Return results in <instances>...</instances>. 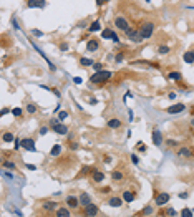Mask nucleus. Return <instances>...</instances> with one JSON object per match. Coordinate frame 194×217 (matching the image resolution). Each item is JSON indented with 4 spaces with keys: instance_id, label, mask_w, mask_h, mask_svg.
Here are the masks:
<instances>
[{
    "instance_id": "f257e3e1",
    "label": "nucleus",
    "mask_w": 194,
    "mask_h": 217,
    "mask_svg": "<svg viewBox=\"0 0 194 217\" xmlns=\"http://www.w3.org/2000/svg\"><path fill=\"white\" fill-rule=\"evenodd\" d=\"M110 78H111V71H108V70H101V71H96L95 75L90 76V81H91V83H95V85H101V83H106Z\"/></svg>"
},
{
    "instance_id": "f03ea898",
    "label": "nucleus",
    "mask_w": 194,
    "mask_h": 217,
    "mask_svg": "<svg viewBox=\"0 0 194 217\" xmlns=\"http://www.w3.org/2000/svg\"><path fill=\"white\" fill-rule=\"evenodd\" d=\"M139 33H141V37L145 38V40L146 38H151L153 33H154V23H153V22H145V23H141Z\"/></svg>"
},
{
    "instance_id": "7ed1b4c3",
    "label": "nucleus",
    "mask_w": 194,
    "mask_h": 217,
    "mask_svg": "<svg viewBox=\"0 0 194 217\" xmlns=\"http://www.w3.org/2000/svg\"><path fill=\"white\" fill-rule=\"evenodd\" d=\"M169 199H171V196L168 192H158L154 196V204L158 207H163V206H166L169 202Z\"/></svg>"
},
{
    "instance_id": "20e7f679",
    "label": "nucleus",
    "mask_w": 194,
    "mask_h": 217,
    "mask_svg": "<svg viewBox=\"0 0 194 217\" xmlns=\"http://www.w3.org/2000/svg\"><path fill=\"white\" fill-rule=\"evenodd\" d=\"M125 33H126V37L129 38V40H131V42H135V43H141V42H143V40H145V38L141 37V33H139V30H133V28H128L126 32H125Z\"/></svg>"
},
{
    "instance_id": "39448f33",
    "label": "nucleus",
    "mask_w": 194,
    "mask_h": 217,
    "mask_svg": "<svg viewBox=\"0 0 194 217\" xmlns=\"http://www.w3.org/2000/svg\"><path fill=\"white\" fill-rule=\"evenodd\" d=\"M22 148L25 151H30V152H37V148H35V141L32 138H23L22 139Z\"/></svg>"
},
{
    "instance_id": "423d86ee",
    "label": "nucleus",
    "mask_w": 194,
    "mask_h": 217,
    "mask_svg": "<svg viewBox=\"0 0 194 217\" xmlns=\"http://www.w3.org/2000/svg\"><path fill=\"white\" fill-rule=\"evenodd\" d=\"M151 139H153V144L154 146H161L163 144V133L159 131L158 128H154L153 133H151Z\"/></svg>"
},
{
    "instance_id": "0eeeda50",
    "label": "nucleus",
    "mask_w": 194,
    "mask_h": 217,
    "mask_svg": "<svg viewBox=\"0 0 194 217\" xmlns=\"http://www.w3.org/2000/svg\"><path fill=\"white\" fill-rule=\"evenodd\" d=\"M115 25H116L119 30H123V32H126L129 28V23H128V20L125 17H121V15H118L116 18H115Z\"/></svg>"
},
{
    "instance_id": "6e6552de",
    "label": "nucleus",
    "mask_w": 194,
    "mask_h": 217,
    "mask_svg": "<svg viewBox=\"0 0 194 217\" xmlns=\"http://www.w3.org/2000/svg\"><path fill=\"white\" fill-rule=\"evenodd\" d=\"M184 109H186L184 103H176V104H173V106L168 108V113L169 114H179V113H183Z\"/></svg>"
},
{
    "instance_id": "1a4fd4ad",
    "label": "nucleus",
    "mask_w": 194,
    "mask_h": 217,
    "mask_svg": "<svg viewBox=\"0 0 194 217\" xmlns=\"http://www.w3.org/2000/svg\"><path fill=\"white\" fill-rule=\"evenodd\" d=\"M123 201H125V199L123 197H119V196H111V197L108 199V206H110V207H121V206H123Z\"/></svg>"
},
{
    "instance_id": "9d476101",
    "label": "nucleus",
    "mask_w": 194,
    "mask_h": 217,
    "mask_svg": "<svg viewBox=\"0 0 194 217\" xmlns=\"http://www.w3.org/2000/svg\"><path fill=\"white\" fill-rule=\"evenodd\" d=\"M91 179L95 181L96 184L103 182V181H105V172H101L100 169H93L91 171Z\"/></svg>"
},
{
    "instance_id": "9b49d317",
    "label": "nucleus",
    "mask_w": 194,
    "mask_h": 217,
    "mask_svg": "<svg viewBox=\"0 0 194 217\" xmlns=\"http://www.w3.org/2000/svg\"><path fill=\"white\" fill-rule=\"evenodd\" d=\"M27 7L28 9H43L45 0H27Z\"/></svg>"
},
{
    "instance_id": "f8f14e48",
    "label": "nucleus",
    "mask_w": 194,
    "mask_h": 217,
    "mask_svg": "<svg viewBox=\"0 0 194 217\" xmlns=\"http://www.w3.org/2000/svg\"><path fill=\"white\" fill-rule=\"evenodd\" d=\"M98 212H100V209H98V206H95V204H88L86 207H85V212H83V214H85V216H96Z\"/></svg>"
},
{
    "instance_id": "ddd939ff",
    "label": "nucleus",
    "mask_w": 194,
    "mask_h": 217,
    "mask_svg": "<svg viewBox=\"0 0 194 217\" xmlns=\"http://www.w3.org/2000/svg\"><path fill=\"white\" fill-rule=\"evenodd\" d=\"M51 129L57 133V134H61V136L68 133V128H67V126H65L63 123H57V124H53V126H51Z\"/></svg>"
},
{
    "instance_id": "4468645a",
    "label": "nucleus",
    "mask_w": 194,
    "mask_h": 217,
    "mask_svg": "<svg viewBox=\"0 0 194 217\" xmlns=\"http://www.w3.org/2000/svg\"><path fill=\"white\" fill-rule=\"evenodd\" d=\"M67 204H68V207L70 209H78V206H80V199L75 197V196H68Z\"/></svg>"
},
{
    "instance_id": "2eb2a0df",
    "label": "nucleus",
    "mask_w": 194,
    "mask_h": 217,
    "mask_svg": "<svg viewBox=\"0 0 194 217\" xmlns=\"http://www.w3.org/2000/svg\"><path fill=\"white\" fill-rule=\"evenodd\" d=\"M98 48H100V42H98L96 38L88 40V43H86V50H88V51H96Z\"/></svg>"
},
{
    "instance_id": "dca6fc26",
    "label": "nucleus",
    "mask_w": 194,
    "mask_h": 217,
    "mask_svg": "<svg viewBox=\"0 0 194 217\" xmlns=\"http://www.w3.org/2000/svg\"><path fill=\"white\" fill-rule=\"evenodd\" d=\"M106 126L110 128V129H119V128H121V121H119L118 118H110Z\"/></svg>"
},
{
    "instance_id": "f3484780",
    "label": "nucleus",
    "mask_w": 194,
    "mask_h": 217,
    "mask_svg": "<svg viewBox=\"0 0 194 217\" xmlns=\"http://www.w3.org/2000/svg\"><path fill=\"white\" fill-rule=\"evenodd\" d=\"M178 156H179V158H191L193 152H191V149H189L187 146H183V148L178 149Z\"/></svg>"
},
{
    "instance_id": "a211bd4d",
    "label": "nucleus",
    "mask_w": 194,
    "mask_h": 217,
    "mask_svg": "<svg viewBox=\"0 0 194 217\" xmlns=\"http://www.w3.org/2000/svg\"><path fill=\"white\" fill-rule=\"evenodd\" d=\"M80 206H83V207H86L88 204H91V197L88 196L86 192H83V194H80Z\"/></svg>"
},
{
    "instance_id": "6ab92c4d",
    "label": "nucleus",
    "mask_w": 194,
    "mask_h": 217,
    "mask_svg": "<svg viewBox=\"0 0 194 217\" xmlns=\"http://www.w3.org/2000/svg\"><path fill=\"white\" fill-rule=\"evenodd\" d=\"M55 216L57 217H70L71 212H70V209H67V207H60V209L55 210Z\"/></svg>"
},
{
    "instance_id": "aec40b11",
    "label": "nucleus",
    "mask_w": 194,
    "mask_h": 217,
    "mask_svg": "<svg viewBox=\"0 0 194 217\" xmlns=\"http://www.w3.org/2000/svg\"><path fill=\"white\" fill-rule=\"evenodd\" d=\"M57 209V204L53 202V201H47V202H43V210H47V212H53Z\"/></svg>"
},
{
    "instance_id": "412c9836",
    "label": "nucleus",
    "mask_w": 194,
    "mask_h": 217,
    "mask_svg": "<svg viewBox=\"0 0 194 217\" xmlns=\"http://www.w3.org/2000/svg\"><path fill=\"white\" fill-rule=\"evenodd\" d=\"M183 60H184V63H194V51L191 50V51H186L184 55H183Z\"/></svg>"
},
{
    "instance_id": "4be33fe9",
    "label": "nucleus",
    "mask_w": 194,
    "mask_h": 217,
    "mask_svg": "<svg viewBox=\"0 0 194 217\" xmlns=\"http://www.w3.org/2000/svg\"><path fill=\"white\" fill-rule=\"evenodd\" d=\"M168 80H173V81H181L183 80V76L179 71H169L168 73Z\"/></svg>"
},
{
    "instance_id": "5701e85b",
    "label": "nucleus",
    "mask_w": 194,
    "mask_h": 217,
    "mask_svg": "<svg viewBox=\"0 0 194 217\" xmlns=\"http://www.w3.org/2000/svg\"><path fill=\"white\" fill-rule=\"evenodd\" d=\"M2 166L5 168V169H10V171H17V164L13 162V161H2Z\"/></svg>"
},
{
    "instance_id": "b1692460",
    "label": "nucleus",
    "mask_w": 194,
    "mask_h": 217,
    "mask_svg": "<svg viewBox=\"0 0 194 217\" xmlns=\"http://www.w3.org/2000/svg\"><path fill=\"white\" fill-rule=\"evenodd\" d=\"M60 152H61V144H55V146L50 149V156H51V158H57V156H60Z\"/></svg>"
},
{
    "instance_id": "393cba45",
    "label": "nucleus",
    "mask_w": 194,
    "mask_h": 217,
    "mask_svg": "<svg viewBox=\"0 0 194 217\" xmlns=\"http://www.w3.org/2000/svg\"><path fill=\"white\" fill-rule=\"evenodd\" d=\"M121 197L125 199V202H133V201H135V194H133L131 191H125V192L121 194Z\"/></svg>"
},
{
    "instance_id": "a878e982",
    "label": "nucleus",
    "mask_w": 194,
    "mask_h": 217,
    "mask_svg": "<svg viewBox=\"0 0 194 217\" xmlns=\"http://www.w3.org/2000/svg\"><path fill=\"white\" fill-rule=\"evenodd\" d=\"M25 109H27V113L28 114H35L37 111H38V106L35 103H28L27 106H25Z\"/></svg>"
},
{
    "instance_id": "bb28decb",
    "label": "nucleus",
    "mask_w": 194,
    "mask_h": 217,
    "mask_svg": "<svg viewBox=\"0 0 194 217\" xmlns=\"http://www.w3.org/2000/svg\"><path fill=\"white\" fill-rule=\"evenodd\" d=\"M93 65H95V61L91 58H85V57L80 58V66H93Z\"/></svg>"
},
{
    "instance_id": "cd10ccee",
    "label": "nucleus",
    "mask_w": 194,
    "mask_h": 217,
    "mask_svg": "<svg viewBox=\"0 0 194 217\" xmlns=\"http://www.w3.org/2000/svg\"><path fill=\"white\" fill-rule=\"evenodd\" d=\"M113 35H115V32H113L111 28H105L103 32H101V37L105 38V40H111Z\"/></svg>"
},
{
    "instance_id": "c85d7f7f",
    "label": "nucleus",
    "mask_w": 194,
    "mask_h": 217,
    "mask_svg": "<svg viewBox=\"0 0 194 217\" xmlns=\"http://www.w3.org/2000/svg\"><path fill=\"white\" fill-rule=\"evenodd\" d=\"M2 141L3 142H12V141H15V136H13L12 133H3V134H2Z\"/></svg>"
},
{
    "instance_id": "c756f323",
    "label": "nucleus",
    "mask_w": 194,
    "mask_h": 217,
    "mask_svg": "<svg viewBox=\"0 0 194 217\" xmlns=\"http://www.w3.org/2000/svg\"><path fill=\"white\" fill-rule=\"evenodd\" d=\"M169 51H171V48L168 47V45H159V47H158V53H159V55H168Z\"/></svg>"
},
{
    "instance_id": "7c9ffc66",
    "label": "nucleus",
    "mask_w": 194,
    "mask_h": 217,
    "mask_svg": "<svg viewBox=\"0 0 194 217\" xmlns=\"http://www.w3.org/2000/svg\"><path fill=\"white\" fill-rule=\"evenodd\" d=\"M111 179L113 181H121L123 179V172H121V171H113V172H111Z\"/></svg>"
},
{
    "instance_id": "2f4dec72",
    "label": "nucleus",
    "mask_w": 194,
    "mask_h": 217,
    "mask_svg": "<svg viewBox=\"0 0 194 217\" xmlns=\"http://www.w3.org/2000/svg\"><path fill=\"white\" fill-rule=\"evenodd\" d=\"M100 28H101V27H100V20H95V22H93V23L88 27V30H90V32H98Z\"/></svg>"
},
{
    "instance_id": "473e14b6",
    "label": "nucleus",
    "mask_w": 194,
    "mask_h": 217,
    "mask_svg": "<svg viewBox=\"0 0 194 217\" xmlns=\"http://www.w3.org/2000/svg\"><path fill=\"white\" fill-rule=\"evenodd\" d=\"M181 216L183 217H193L194 212L191 210V209H183V210H181Z\"/></svg>"
},
{
    "instance_id": "72a5a7b5",
    "label": "nucleus",
    "mask_w": 194,
    "mask_h": 217,
    "mask_svg": "<svg viewBox=\"0 0 194 217\" xmlns=\"http://www.w3.org/2000/svg\"><path fill=\"white\" fill-rule=\"evenodd\" d=\"M163 214H164V216H176V210L173 207H169V209H164V210H163Z\"/></svg>"
},
{
    "instance_id": "f704fd0d",
    "label": "nucleus",
    "mask_w": 194,
    "mask_h": 217,
    "mask_svg": "<svg viewBox=\"0 0 194 217\" xmlns=\"http://www.w3.org/2000/svg\"><path fill=\"white\" fill-rule=\"evenodd\" d=\"M22 113H23V111H22V108H13V109H12V114H13L15 118H20Z\"/></svg>"
},
{
    "instance_id": "c9c22d12",
    "label": "nucleus",
    "mask_w": 194,
    "mask_h": 217,
    "mask_svg": "<svg viewBox=\"0 0 194 217\" xmlns=\"http://www.w3.org/2000/svg\"><path fill=\"white\" fill-rule=\"evenodd\" d=\"M136 146H138V151H139V152H146V151H148V148H146V144H143V142H141V141L138 142Z\"/></svg>"
},
{
    "instance_id": "e433bc0d",
    "label": "nucleus",
    "mask_w": 194,
    "mask_h": 217,
    "mask_svg": "<svg viewBox=\"0 0 194 217\" xmlns=\"http://www.w3.org/2000/svg\"><path fill=\"white\" fill-rule=\"evenodd\" d=\"M143 214H145V216H151V214H153V207H151V206H146V207L143 209Z\"/></svg>"
},
{
    "instance_id": "4c0bfd02",
    "label": "nucleus",
    "mask_w": 194,
    "mask_h": 217,
    "mask_svg": "<svg viewBox=\"0 0 194 217\" xmlns=\"http://www.w3.org/2000/svg\"><path fill=\"white\" fill-rule=\"evenodd\" d=\"M67 118H68V113H67V111H60V113H58V119H60V121H65Z\"/></svg>"
},
{
    "instance_id": "58836bf2",
    "label": "nucleus",
    "mask_w": 194,
    "mask_h": 217,
    "mask_svg": "<svg viewBox=\"0 0 194 217\" xmlns=\"http://www.w3.org/2000/svg\"><path fill=\"white\" fill-rule=\"evenodd\" d=\"M38 133H40V136H45V134H48V126H42Z\"/></svg>"
},
{
    "instance_id": "ea45409f",
    "label": "nucleus",
    "mask_w": 194,
    "mask_h": 217,
    "mask_svg": "<svg viewBox=\"0 0 194 217\" xmlns=\"http://www.w3.org/2000/svg\"><path fill=\"white\" fill-rule=\"evenodd\" d=\"M131 162H133L135 166H138V164H139V158H138L136 154H131Z\"/></svg>"
},
{
    "instance_id": "a19ab883",
    "label": "nucleus",
    "mask_w": 194,
    "mask_h": 217,
    "mask_svg": "<svg viewBox=\"0 0 194 217\" xmlns=\"http://www.w3.org/2000/svg\"><path fill=\"white\" fill-rule=\"evenodd\" d=\"M93 70H95V71H101V70H105V68H103L101 63H95V65H93Z\"/></svg>"
},
{
    "instance_id": "79ce46f5",
    "label": "nucleus",
    "mask_w": 194,
    "mask_h": 217,
    "mask_svg": "<svg viewBox=\"0 0 194 217\" xmlns=\"http://www.w3.org/2000/svg\"><path fill=\"white\" fill-rule=\"evenodd\" d=\"M12 23H13V28H15V30H20L18 22H17V18H15V17H12Z\"/></svg>"
},
{
    "instance_id": "37998d69",
    "label": "nucleus",
    "mask_w": 194,
    "mask_h": 217,
    "mask_svg": "<svg viewBox=\"0 0 194 217\" xmlns=\"http://www.w3.org/2000/svg\"><path fill=\"white\" fill-rule=\"evenodd\" d=\"M68 48H70L68 47V43H60V51H67Z\"/></svg>"
},
{
    "instance_id": "c03bdc74",
    "label": "nucleus",
    "mask_w": 194,
    "mask_h": 217,
    "mask_svg": "<svg viewBox=\"0 0 194 217\" xmlns=\"http://www.w3.org/2000/svg\"><path fill=\"white\" fill-rule=\"evenodd\" d=\"M115 61H116V63L123 61V53H116V57H115Z\"/></svg>"
},
{
    "instance_id": "a18cd8bd",
    "label": "nucleus",
    "mask_w": 194,
    "mask_h": 217,
    "mask_svg": "<svg viewBox=\"0 0 194 217\" xmlns=\"http://www.w3.org/2000/svg\"><path fill=\"white\" fill-rule=\"evenodd\" d=\"M73 83H75V85H81V83H83V80H81L80 76H75V78H73Z\"/></svg>"
},
{
    "instance_id": "49530a36",
    "label": "nucleus",
    "mask_w": 194,
    "mask_h": 217,
    "mask_svg": "<svg viewBox=\"0 0 194 217\" xmlns=\"http://www.w3.org/2000/svg\"><path fill=\"white\" fill-rule=\"evenodd\" d=\"M166 144H168L169 148H174V146H176V141H174V139H168V141H166Z\"/></svg>"
},
{
    "instance_id": "de8ad7c7",
    "label": "nucleus",
    "mask_w": 194,
    "mask_h": 217,
    "mask_svg": "<svg viewBox=\"0 0 194 217\" xmlns=\"http://www.w3.org/2000/svg\"><path fill=\"white\" fill-rule=\"evenodd\" d=\"M32 33H33L35 37H42V35H43V32H42V30H32Z\"/></svg>"
},
{
    "instance_id": "09e8293b",
    "label": "nucleus",
    "mask_w": 194,
    "mask_h": 217,
    "mask_svg": "<svg viewBox=\"0 0 194 217\" xmlns=\"http://www.w3.org/2000/svg\"><path fill=\"white\" fill-rule=\"evenodd\" d=\"M106 2H110V0H96V5L98 7H101V5H105Z\"/></svg>"
},
{
    "instance_id": "8fccbe9b",
    "label": "nucleus",
    "mask_w": 194,
    "mask_h": 217,
    "mask_svg": "<svg viewBox=\"0 0 194 217\" xmlns=\"http://www.w3.org/2000/svg\"><path fill=\"white\" fill-rule=\"evenodd\" d=\"M3 176H5V177H9V179H13V174H12V172H7V171L3 172Z\"/></svg>"
},
{
    "instance_id": "3c124183",
    "label": "nucleus",
    "mask_w": 194,
    "mask_h": 217,
    "mask_svg": "<svg viewBox=\"0 0 194 217\" xmlns=\"http://www.w3.org/2000/svg\"><path fill=\"white\" fill-rule=\"evenodd\" d=\"M111 40H113V42H115V43H119V37H118L116 33H115V35H113V38H111Z\"/></svg>"
},
{
    "instance_id": "603ef678",
    "label": "nucleus",
    "mask_w": 194,
    "mask_h": 217,
    "mask_svg": "<svg viewBox=\"0 0 194 217\" xmlns=\"http://www.w3.org/2000/svg\"><path fill=\"white\" fill-rule=\"evenodd\" d=\"M27 169H30V171H35V169H37V166H33V164H27Z\"/></svg>"
},
{
    "instance_id": "864d4df0",
    "label": "nucleus",
    "mask_w": 194,
    "mask_h": 217,
    "mask_svg": "<svg viewBox=\"0 0 194 217\" xmlns=\"http://www.w3.org/2000/svg\"><path fill=\"white\" fill-rule=\"evenodd\" d=\"M51 93L55 94V96H58V98H60V91L57 90V88H53V90H51Z\"/></svg>"
},
{
    "instance_id": "5fc2aeb1",
    "label": "nucleus",
    "mask_w": 194,
    "mask_h": 217,
    "mask_svg": "<svg viewBox=\"0 0 194 217\" xmlns=\"http://www.w3.org/2000/svg\"><path fill=\"white\" fill-rule=\"evenodd\" d=\"M187 196H189L187 192H181V194H179V197L181 199H187Z\"/></svg>"
},
{
    "instance_id": "6e6d98bb",
    "label": "nucleus",
    "mask_w": 194,
    "mask_h": 217,
    "mask_svg": "<svg viewBox=\"0 0 194 217\" xmlns=\"http://www.w3.org/2000/svg\"><path fill=\"white\" fill-rule=\"evenodd\" d=\"M128 116H129V121H133V118H135V114H133V111H131V109L128 111Z\"/></svg>"
},
{
    "instance_id": "4d7b16f0",
    "label": "nucleus",
    "mask_w": 194,
    "mask_h": 217,
    "mask_svg": "<svg viewBox=\"0 0 194 217\" xmlns=\"http://www.w3.org/2000/svg\"><path fill=\"white\" fill-rule=\"evenodd\" d=\"M168 98H169V100H174V98H176V93H169V94H168Z\"/></svg>"
},
{
    "instance_id": "13d9d810",
    "label": "nucleus",
    "mask_w": 194,
    "mask_h": 217,
    "mask_svg": "<svg viewBox=\"0 0 194 217\" xmlns=\"http://www.w3.org/2000/svg\"><path fill=\"white\" fill-rule=\"evenodd\" d=\"M70 148H71V149H77L78 144H77V142H71V144H70Z\"/></svg>"
},
{
    "instance_id": "bf43d9fd",
    "label": "nucleus",
    "mask_w": 194,
    "mask_h": 217,
    "mask_svg": "<svg viewBox=\"0 0 194 217\" xmlns=\"http://www.w3.org/2000/svg\"><path fill=\"white\" fill-rule=\"evenodd\" d=\"M7 113H9V108H2V116L7 114Z\"/></svg>"
},
{
    "instance_id": "052dcab7",
    "label": "nucleus",
    "mask_w": 194,
    "mask_h": 217,
    "mask_svg": "<svg viewBox=\"0 0 194 217\" xmlns=\"http://www.w3.org/2000/svg\"><path fill=\"white\" fill-rule=\"evenodd\" d=\"M103 161H105V162H110V161H111V158H110V156H105V158H103Z\"/></svg>"
},
{
    "instance_id": "680f3d73",
    "label": "nucleus",
    "mask_w": 194,
    "mask_h": 217,
    "mask_svg": "<svg viewBox=\"0 0 194 217\" xmlns=\"http://www.w3.org/2000/svg\"><path fill=\"white\" fill-rule=\"evenodd\" d=\"M191 126H193V128H194V118H193V119H191Z\"/></svg>"
},
{
    "instance_id": "e2e57ef3",
    "label": "nucleus",
    "mask_w": 194,
    "mask_h": 217,
    "mask_svg": "<svg viewBox=\"0 0 194 217\" xmlns=\"http://www.w3.org/2000/svg\"><path fill=\"white\" fill-rule=\"evenodd\" d=\"M146 2H151V0H146Z\"/></svg>"
},
{
    "instance_id": "0e129e2a",
    "label": "nucleus",
    "mask_w": 194,
    "mask_h": 217,
    "mask_svg": "<svg viewBox=\"0 0 194 217\" xmlns=\"http://www.w3.org/2000/svg\"><path fill=\"white\" fill-rule=\"evenodd\" d=\"M193 212H194V209H193Z\"/></svg>"
}]
</instances>
